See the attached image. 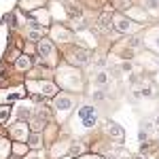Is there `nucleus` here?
Returning a JSON list of instances; mask_svg holds the SVG:
<instances>
[{
    "label": "nucleus",
    "mask_w": 159,
    "mask_h": 159,
    "mask_svg": "<svg viewBox=\"0 0 159 159\" xmlns=\"http://www.w3.org/2000/svg\"><path fill=\"white\" fill-rule=\"evenodd\" d=\"M53 38H55V40H60V43H64V45H68V43L74 38V34L68 30V25L55 24V28H53Z\"/></svg>",
    "instance_id": "nucleus-11"
},
{
    "label": "nucleus",
    "mask_w": 159,
    "mask_h": 159,
    "mask_svg": "<svg viewBox=\"0 0 159 159\" xmlns=\"http://www.w3.org/2000/svg\"><path fill=\"white\" fill-rule=\"evenodd\" d=\"M11 117H13V106L11 104H2V106H0V125L7 123Z\"/></svg>",
    "instance_id": "nucleus-18"
},
{
    "label": "nucleus",
    "mask_w": 159,
    "mask_h": 159,
    "mask_svg": "<svg viewBox=\"0 0 159 159\" xmlns=\"http://www.w3.org/2000/svg\"><path fill=\"white\" fill-rule=\"evenodd\" d=\"M98 28L100 30H110L112 28V15H100V19H98Z\"/></svg>",
    "instance_id": "nucleus-19"
},
{
    "label": "nucleus",
    "mask_w": 159,
    "mask_h": 159,
    "mask_svg": "<svg viewBox=\"0 0 159 159\" xmlns=\"http://www.w3.org/2000/svg\"><path fill=\"white\" fill-rule=\"evenodd\" d=\"M76 106V100L70 96V93H57L55 100H53V110H60V112H70Z\"/></svg>",
    "instance_id": "nucleus-7"
},
{
    "label": "nucleus",
    "mask_w": 159,
    "mask_h": 159,
    "mask_svg": "<svg viewBox=\"0 0 159 159\" xmlns=\"http://www.w3.org/2000/svg\"><path fill=\"white\" fill-rule=\"evenodd\" d=\"M140 91V96L142 98H155V93H153V87H148V85H144L142 89H138Z\"/></svg>",
    "instance_id": "nucleus-23"
},
{
    "label": "nucleus",
    "mask_w": 159,
    "mask_h": 159,
    "mask_svg": "<svg viewBox=\"0 0 159 159\" xmlns=\"http://www.w3.org/2000/svg\"><path fill=\"white\" fill-rule=\"evenodd\" d=\"M34 60H36L40 66H47V68L57 66V61H60V51L55 47V43H51L49 38H40L36 43V57H34Z\"/></svg>",
    "instance_id": "nucleus-2"
},
{
    "label": "nucleus",
    "mask_w": 159,
    "mask_h": 159,
    "mask_svg": "<svg viewBox=\"0 0 159 159\" xmlns=\"http://www.w3.org/2000/svg\"><path fill=\"white\" fill-rule=\"evenodd\" d=\"M112 28L121 34H138L142 24H138V21L125 17V15H112Z\"/></svg>",
    "instance_id": "nucleus-5"
},
{
    "label": "nucleus",
    "mask_w": 159,
    "mask_h": 159,
    "mask_svg": "<svg viewBox=\"0 0 159 159\" xmlns=\"http://www.w3.org/2000/svg\"><path fill=\"white\" fill-rule=\"evenodd\" d=\"M47 0H19V9H25V11H36L40 7H45Z\"/></svg>",
    "instance_id": "nucleus-14"
},
{
    "label": "nucleus",
    "mask_w": 159,
    "mask_h": 159,
    "mask_svg": "<svg viewBox=\"0 0 159 159\" xmlns=\"http://www.w3.org/2000/svg\"><path fill=\"white\" fill-rule=\"evenodd\" d=\"M9 136H11L15 142H25L28 136H30L28 123L25 121H17V123H13V125H9Z\"/></svg>",
    "instance_id": "nucleus-8"
},
{
    "label": "nucleus",
    "mask_w": 159,
    "mask_h": 159,
    "mask_svg": "<svg viewBox=\"0 0 159 159\" xmlns=\"http://www.w3.org/2000/svg\"><path fill=\"white\" fill-rule=\"evenodd\" d=\"M93 102H106V89H98V91H93Z\"/></svg>",
    "instance_id": "nucleus-22"
},
{
    "label": "nucleus",
    "mask_w": 159,
    "mask_h": 159,
    "mask_svg": "<svg viewBox=\"0 0 159 159\" xmlns=\"http://www.w3.org/2000/svg\"><path fill=\"white\" fill-rule=\"evenodd\" d=\"M79 121L83 123L85 129H93L96 123H98V110H96V104H83L79 106Z\"/></svg>",
    "instance_id": "nucleus-6"
},
{
    "label": "nucleus",
    "mask_w": 159,
    "mask_h": 159,
    "mask_svg": "<svg viewBox=\"0 0 159 159\" xmlns=\"http://www.w3.org/2000/svg\"><path fill=\"white\" fill-rule=\"evenodd\" d=\"M28 96V91H25L24 85L19 87H13V89H0V102H13V100H21Z\"/></svg>",
    "instance_id": "nucleus-9"
},
{
    "label": "nucleus",
    "mask_w": 159,
    "mask_h": 159,
    "mask_svg": "<svg viewBox=\"0 0 159 159\" xmlns=\"http://www.w3.org/2000/svg\"><path fill=\"white\" fill-rule=\"evenodd\" d=\"M25 91L28 93H38L43 98H55L60 93V87L55 85V81H47V79H28L25 81Z\"/></svg>",
    "instance_id": "nucleus-3"
},
{
    "label": "nucleus",
    "mask_w": 159,
    "mask_h": 159,
    "mask_svg": "<svg viewBox=\"0 0 159 159\" xmlns=\"http://www.w3.org/2000/svg\"><path fill=\"white\" fill-rule=\"evenodd\" d=\"M115 7L119 9V11H129L132 9V0H115Z\"/></svg>",
    "instance_id": "nucleus-20"
},
{
    "label": "nucleus",
    "mask_w": 159,
    "mask_h": 159,
    "mask_svg": "<svg viewBox=\"0 0 159 159\" xmlns=\"http://www.w3.org/2000/svg\"><path fill=\"white\" fill-rule=\"evenodd\" d=\"M96 83H98V85H108V83H110L108 74H106V72H98V74H96Z\"/></svg>",
    "instance_id": "nucleus-21"
},
{
    "label": "nucleus",
    "mask_w": 159,
    "mask_h": 159,
    "mask_svg": "<svg viewBox=\"0 0 159 159\" xmlns=\"http://www.w3.org/2000/svg\"><path fill=\"white\" fill-rule=\"evenodd\" d=\"M57 87H64L66 91H76L81 93L83 91V74L79 68H72L70 64L60 66L57 68Z\"/></svg>",
    "instance_id": "nucleus-1"
},
{
    "label": "nucleus",
    "mask_w": 159,
    "mask_h": 159,
    "mask_svg": "<svg viewBox=\"0 0 159 159\" xmlns=\"http://www.w3.org/2000/svg\"><path fill=\"white\" fill-rule=\"evenodd\" d=\"M144 43H147V47H151L153 51H159V30H151L148 36L144 38Z\"/></svg>",
    "instance_id": "nucleus-15"
},
{
    "label": "nucleus",
    "mask_w": 159,
    "mask_h": 159,
    "mask_svg": "<svg viewBox=\"0 0 159 159\" xmlns=\"http://www.w3.org/2000/svg\"><path fill=\"white\" fill-rule=\"evenodd\" d=\"M61 159H70V157H61Z\"/></svg>",
    "instance_id": "nucleus-25"
},
{
    "label": "nucleus",
    "mask_w": 159,
    "mask_h": 159,
    "mask_svg": "<svg viewBox=\"0 0 159 159\" xmlns=\"http://www.w3.org/2000/svg\"><path fill=\"white\" fill-rule=\"evenodd\" d=\"M15 64V70H21V72H28L30 68H32V64H34V60L30 57V55H25V53H21L17 60L13 61Z\"/></svg>",
    "instance_id": "nucleus-13"
},
{
    "label": "nucleus",
    "mask_w": 159,
    "mask_h": 159,
    "mask_svg": "<svg viewBox=\"0 0 159 159\" xmlns=\"http://www.w3.org/2000/svg\"><path fill=\"white\" fill-rule=\"evenodd\" d=\"M68 148H70V142L68 140H57L53 147H51L49 157L51 159H61V157H68Z\"/></svg>",
    "instance_id": "nucleus-12"
},
{
    "label": "nucleus",
    "mask_w": 159,
    "mask_h": 159,
    "mask_svg": "<svg viewBox=\"0 0 159 159\" xmlns=\"http://www.w3.org/2000/svg\"><path fill=\"white\" fill-rule=\"evenodd\" d=\"M74 159H106V157H102L98 153H91V155H79V157H74Z\"/></svg>",
    "instance_id": "nucleus-24"
},
{
    "label": "nucleus",
    "mask_w": 159,
    "mask_h": 159,
    "mask_svg": "<svg viewBox=\"0 0 159 159\" xmlns=\"http://www.w3.org/2000/svg\"><path fill=\"white\" fill-rule=\"evenodd\" d=\"M11 153H15L17 157L21 159V157H25V155L30 153V148H28L25 142H15V144H11Z\"/></svg>",
    "instance_id": "nucleus-16"
},
{
    "label": "nucleus",
    "mask_w": 159,
    "mask_h": 159,
    "mask_svg": "<svg viewBox=\"0 0 159 159\" xmlns=\"http://www.w3.org/2000/svg\"><path fill=\"white\" fill-rule=\"evenodd\" d=\"M104 134L108 136V138H112V140H117V142H121L123 138H125V129H123L119 123L108 121L106 125H104Z\"/></svg>",
    "instance_id": "nucleus-10"
},
{
    "label": "nucleus",
    "mask_w": 159,
    "mask_h": 159,
    "mask_svg": "<svg viewBox=\"0 0 159 159\" xmlns=\"http://www.w3.org/2000/svg\"><path fill=\"white\" fill-rule=\"evenodd\" d=\"M9 157H11V142L4 136H0V159H9Z\"/></svg>",
    "instance_id": "nucleus-17"
},
{
    "label": "nucleus",
    "mask_w": 159,
    "mask_h": 159,
    "mask_svg": "<svg viewBox=\"0 0 159 159\" xmlns=\"http://www.w3.org/2000/svg\"><path fill=\"white\" fill-rule=\"evenodd\" d=\"M66 55V61L70 66H85V64H91V51L85 49V47H79V45H72V47H66L64 51Z\"/></svg>",
    "instance_id": "nucleus-4"
}]
</instances>
